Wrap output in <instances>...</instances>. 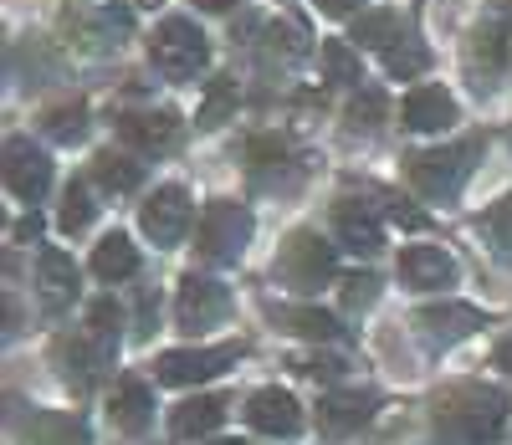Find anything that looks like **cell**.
<instances>
[{
    "instance_id": "1",
    "label": "cell",
    "mask_w": 512,
    "mask_h": 445,
    "mask_svg": "<svg viewBox=\"0 0 512 445\" xmlns=\"http://www.w3.org/2000/svg\"><path fill=\"white\" fill-rule=\"evenodd\" d=\"M431 410L441 445H492L507 420V394L492 384H451L436 394Z\"/></svg>"
},
{
    "instance_id": "2",
    "label": "cell",
    "mask_w": 512,
    "mask_h": 445,
    "mask_svg": "<svg viewBox=\"0 0 512 445\" xmlns=\"http://www.w3.org/2000/svg\"><path fill=\"white\" fill-rule=\"evenodd\" d=\"M487 149V139H466V144H446V149H425L410 159V180L425 200H451L461 195L466 174H472V159Z\"/></svg>"
},
{
    "instance_id": "3",
    "label": "cell",
    "mask_w": 512,
    "mask_h": 445,
    "mask_svg": "<svg viewBox=\"0 0 512 445\" xmlns=\"http://www.w3.org/2000/svg\"><path fill=\"white\" fill-rule=\"evenodd\" d=\"M149 62H154L164 77L185 82V77H195V72L210 62V47H205V36H200V26H195V21L169 16V21H159V26H154Z\"/></svg>"
},
{
    "instance_id": "4",
    "label": "cell",
    "mask_w": 512,
    "mask_h": 445,
    "mask_svg": "<svg viewBox=\"0 0 512 445\" xmlns=\"http://www.w3.org/2000/svg\"><path fill=\"white\" fill-rule=\"evenodd\" d=\"M251 210L236 205V200H216L205 215H200V256L216 261V266H231L241 261L246 241H251Z\"/></svg>"
},
{
    "instance_id": "5",
    "label": "cell",
    "mask_w": 512,
    "mask_h": 445,
    "mask_svg": "<svg viewBox=\"0 0 512 445\" xmlns=\"http://www.w3.org/2000/svg\"><path fill=\"white\" fill-rule=\"evenodd\" d=\"M333 272H338V256H333V246H328L318 231H292V236H287V246H282V256H277V277H282L287 287L313 292V287H323Z\"/></svg>"
},
{
    "instance_id": "6",
    "label": "cell",
    "mask_w": 512,
    "mask_h": 445,
    "mask_svg": "<svg viewBox=\"0 0 512 445\" xmlns=\"http://www.w3.org/2000/svg\"><path fill=\"white\" fill-rule=\"evenodd\" d=\"M236 359H241V343H231V348H175V353H164V359L154 364V379L175 384V389H190V384L216 379Z\"/></svg>"
},
{
    "instance_id": "7",
    "label": "cell",
    "mask_w": 512,
    "mask_h": 445,
    "mask_svg": "<svg viewBox=\"0 0 512 445\" xmlns=\"http://www.w3.org/2000/svg\"><path fill=\"white\" fill-rule=\"evenodd\" d=\"M52 359H57V369H62V379L77 389V394H88L98 379H103V369L113 364V353L98 343V338H88V333H62L57 343H52Z\"/></svg>"
},
{
    "instance_id": "8",
    "label": "cell",
    "mask_w": 512,
    "mask_h": 445,
    "mask_svg": "<svg viewBox=\"0 0 512 445\" xmlns=\"http://www.w3.org/2000/svg\"><path fill=\"white\" fill-rule=\"evenodd\" d=\"M190 215L195 210H190V195L180 185H159L139 210V226L154 236V246H180L185 231H190Z\"/></svg>"
},
{
    "instance_id": "9",
    "label": "cell",
    "mask_w": 512,
    "mask_h": 445,
    "mask_svg": "<svg viewBox=\"0 0 512 445\" xmlns=\"http://www.w3.org/2000/svg\"><path fill=\"white\" fill-rule=\"evenodd\" d=\"M226 313H231V292H226L221 282H210V277H185V282H180L175 323H180L185 333H195V328H216Z\"/></svg>"
},
{
    "instance_id": "10",
    "label": "cell",
    "mask_w": 512,
    "mask_h": 445,
    "mask_svg": "<svg viewBox=\"0 0 512 445\" xmlns=\"http://www.w3.org/2000/svg\"><path fill=\"white\" fill-rule=\"evenodd\" d=\"M6 185H11L16 200L36 205L41 195L52 190V159L41 154L31 139H11L6 144Z\"/></svg>"
},
{
    "instance_id": "11",
    "label": "cell",
    "mask_w": 512,
    "mask_h": 445,
    "mask_svg": "<svg viewBox=\"0 0 512 445\" xmlns=\"http://www.w3.org/2000/svg\"><path fill=\"white\" fill-rule=\"evenodd\" d=\"M482 323H487V318L477 313V307H466V302H431V307H420V313H415L420 338H425V343H436V348L472 338Z\"/></svg>"
},
{
    "instance_id": "12",
    "label": "cell",
    "mask_w": 512,
    "mask_h": 445,
    "mask_svg": "<svg viewBox=\"0 0 512 445\" xmlns=\"http://www.w3.org/2000/svg\"><path fill=\"white\" fill-rule=\"evenodd\" d=\"M246 420H251V430L287 440V435L303 430V405H297L287 389H256V394L246 399Z\"/></svg>"
},
{
    "instance_id": "13",
    "label": "cell",
    "mask_w": 512,
    "mask_h": 445,
    "mask_svg": "<svg viewBox=\"0 0 512 445\" xmlns=\"http://www.w3.org/2000/svg\"><path fill=\"white\" fill-rule=\"evenodd\" d=\"M118 133L134 149H144V154H164L169 144L180 139V118L169 113V108H144V113H123L118 118Z\"/></svg>"
},
{
    "instance_id": "14",
    "label": "cell",
    "mask_w": 512,
    "mask_h": 445,
    "mask_svg": "<svg viewBox=\"0 0 512 445\" xmlns=\"http://www.w3.org/2000/svg\"><path fill=\"white\" fill-rule=\"evenodd\" d=\"M333 231H338V241H344L349 251H364V256L384 246L379 215H374L369 205H359V200H338V205H333Z\"/></svg>"
},
{
    "instance_id": "15",
    "label": "cell",
    "mask_w": 512,
    "mask_h": 445,
    "mask_svg": "<svg viewBox=\"0 0 512 445\" xmlns=\"http://www.w3.org/2000/svg\"><path fill=\"white\" fill-rule=\"evenodd\" d=\"M400 277H405V287H451L456 261L441 246H405L400 251Z\"/></svg>"
},
{
    "instance_id": "16",
    "label": "cell",
    "mask_w": 512,
    "mask_h": 445,
    "mask_svg": "<svg viewBox=\"0 0 512 445\" xmlns=\"http://www.w3.org/2000/svg\"><path fill=\"white\" fill-rule=\"evenodd\" d=\"M451 123H456V98L446 93V87H415V93L405 98V128L441 133Z\"/></svg>"
},
{
    "instance_id": "17",
    "label": "cell",
    "mask_w": 512,
    "mask_h": 445,
    "mask_svg": "<svg viewBox=\"0 0 512 445\" xmlns=\"http://www.w3.org/2000/svg\"><path fill=\"white\" fill-rule=\"evenodd\" d=\"M26 445H93V430L67 410H36L26 420Z\"/></svg>"
},
{
    "instance_id": "18",
    "label": "cell",
    "mask_w": 512,
    "mask_h": 445,
    "mask_svg": "<svg viewBox=\"0 0 512 445\" xmlns=\"http://www.w3.org/2000/svg\"><path fill=\"white\" fill-rule=\"evenodd\" d=\"M108 415H113V425L128 430V435L149 430V420H154V389H149L144 379H123V384L113 389V399H108Z\"/></svg>"
},
{
    "instance_id": "19",
    "label": "cell",
    "mask_w": 512,
    "mask_h": 445,
    "mask_svg": "<svg viewBox=\"0 0 512 445\" xmlns=\"http://www.w3.org/2000/svg\"><path fill=\"white\" fill-rule=\"evenodd\" d=\"M221 420H226V399L221 394H195V399H185V405H175V415H169V435L195 440V435H210Z\"/></svg>"
},
{
    "instance_id": "20",
    "label": "cell",
    "mask_w": 512,
    "mask_h": 445,
    "mask_svg": "<svg viewBox=\"0 0 512 445\" xmlns=\"http://www.w3.org/2000/svg\"><path fill=\"white\" fill-rule=\"evenodd\" d=\"M374 415V394H328L323 405H318V430L323 435H349V430H359L364 420Z\"/></svg>"
},
{
    "instance_id": "21",
    "label": "cell",
    "mask_w": 512,
    "mask_h": 445,
    "mask_svg": "<svg viewBox=\"0 0 512 445\" xmlns=\"http://www.w3.org/2000/svg\"><path fill=\"white\" fill-rule=\"evenodd\" d=\"M36 282H41V297H47V307L72 302V297H77V261H72L67 251H41Z\"/></svg>"
},
{
    "instance_id": "22",
    "label": "cell",
    "mask_w": 512,
    "mask_h": 445,
    "mask_svg": "<svg viewBox=\"0 0 512 445\" xmlns=\"http://www.w3.org/2000/svg\"><path fill=\"white\" fill-rule=\"evenodd\" d=\"M139 272V251H134V241L128 236H103L98 246H93V277L98 282H123V277H134Z\"/></svg>"
},
{
    "instance_id": "23",
    "label": "cell",
    "mask_w": 512,
    "mask_h": 445,
    "mask_svg": "<svg viewBox=\"0 0 512 445\" xmlns=\"http://www.w3.org/2000/svg\"><path fill=\"white\" fill-rule=\"evenodd\" d=\"M272 318H277L287 333L313 338V343L338 338V318H333V313H323V307H272Z\"/></svg>"
},
{
    "instance_id": "24",
    "label": "cell",
    "mask_w": 512,
    "mask_h": 445,
    "mask_svg": "<svg viewBox=\"0 0 512 445\" xmlns=\"http://www.w3.org/2000/svg\"><path fill=\"white\" fill-rule=\"evenodd\" d=\"M502 36L487 26V31H472L466 36V67H472V77H477V87H487L492 77H497V67H502Z\"/></svg>"
},
{
    "instance_id": "25",
    "label": "cell",
    "mask_w": 512,
    "mask_h": 445,
    "mask_svg": "<svg viewBox=\"0 0 512 445\" xmlns=\"http://www.w3.org/2000/svg\"><path fill=\"white\" fill-rule=\"evenodd\" d=\"M139 164L128 159V154H113V149H103V154H93V180L103 185V190H113V195H128V190H139Z\"/></svg>"
},
{
    "instance_id": "26",
    "label": "cell",
    "mask_w": 512,
    "mask_h": 445,
    "mask_svg": "<svg viewBox=\"0 0 512 445\" xmlns=\"http://www.w3.org/2000/svg\"><path fill=\"white\" fill-rule=\"evenodd\" d=\"M400 36H405V31H400V16H395V11H359V16H354V41H359V47L390 52Z\"/></svg>"
},
{
    "instance_id": "27",
    "label": "cell",
    "mask_w": 512,
    "mask_h": 445,
    "mask_svg": "<svg viewBox=\"0 0 512 445\" xmlns=\"http://www.w3.org/2000/svg\"><path fill=\"white\" fill-rule=\"evenodd\" d=\"M323 72L328 82H344V87H364V67H359V52L349 47V41H323Z\"/></svg>"
},
{
    "instance_id": "28",
    "label": "cell",
    "mask_w": 512,
    "mask_h": 445,
    "mask_svg": "<svg viewBox=\"0 0 512 445\" xmlns=\"http://www.w3.org/2000/svg\"><path fill=\"white\" fill-rule=\"evenodd\" d=\"M93 195H88V185L82 180H72L67 185V195H62V210H57V226L67 231V236H77V231H88L93 226Z\"/></svg>"
},
{
    "instance_id": "29",
    "label": "cell",
    "mask_w": 512,
    "mask_h": 445,
    "mask_svg": "<svg viewBox=\"0 0 512 445\" xmlns=\"http://www.w3.org/2000/svg\"><path fill=\"white\" fill-rule=\"evenodd\" d=\"M236 113V82L231 77H216L210 82V93H205V103H200V128H221L226 118Z\"/></svg>"
},
{
    "instance_id": "30",
    "label": "cell",
    "mask_w": 512,
    "mask_h": 445,
    "mask_svg": "<svg viewBox=\"0 0 512 445\" xmlns=\"http://www.w3.org/2000/svg\"><path fill=\"white\" fill-rule=\"evenodd\" d=\"M118 328H123L118 302H113V297H98V302L88 307V338H98L108 353H118Z\"/></svg>"
},
{
    "instance_id": "31",
    "label": "cell",
    "mask_w": 512,
    "mask_h": 445,
    "mask_svg": "<svg viewBox=\"0 0 512 445\" xmlns=\"http://www.w3.org/2000/svg\"><path fill=\"white\" fill-rule=\"evenodd\" d=\"M482 236L492 241V251L512 266V195L507 200H497L487 215H482Z\"/></svg>"
},
{
    "instance_id": "32",
    "label": "cell",
    "mask_w": 512,
    "mask_h": 445,
    "mask_svg": "<svg viewBox=\"0 0 512 445\" xmlns=\"http://www.w3.org/2000/svg\"><path fill=\"white\" fill-rule=\"evenodd\" d=\"M425 62H431V52H425L410 31L395 41L390 52H384V67H390V77H400V82H405V77H415V72H425Z\"/></svg>"
},
{
    "instance_id": "33",
    "label": "cell",
    "mask_w": 512,
    "mask_h": 445,
    "mask_svg": "<svg viewBox=\"0 0 512 445\" xmlns=\"http://www.w3.org/2000/svg\"><path fill=\"white\" fill-rule=\"evenodd\" d=\"M41 123H47V139H57V144H77L82 133H88V108H82V103H67V108H52Z\"/></svg>"
},
{
    "instance_id": "34",
    "label": "cell",
    "mask_w": 512,
    "mask_h": 445,
    "mask_svg": "<svg viewBox=\"0 0 512 445\" xmlns=\"http://www.w3.org/2000/svg\"><path fill=\"white\" fill-rule=\"evenodd\" d=\"M384 113H390V98H384L379 87H359L344 118H349V128H364V133H369V128H379V123H384Z\"/></svg>"
},
{
    "instance_id": "35",
    "label": "cell",
    "mask_w": 512,
    "mask_h": 445,
    "mask_svg": "<svg viewBox=\"0 0 512 445\" xmlns=\"http://www.w3.org/2000/svg\"><path fill=\"white\" fill-rule=\"evenodd\" d=\"M374 297H379V277H369V272L359 277V272H354V277L344 282V307H369Z\"/></svg>"
},
{
    "instance_id": "36",
    "label": "cell",
    "mask_w": 512,
    "mask_h": 445,
    "mask_svg": "<svg viewBox=\"0 0 512 445\" xmlns=\"http://www.w3.org/2000/svg\"><path fill=\"white\" fill-rule=\"evenodd\" d=\"M246 154H251V164H256V169H262V164H277V159L287 154V144L267 133V139H251V149H246Z\"/></svg>"
},
{
    "instance_id": "37",
    "label": "cell",
    "mask_w": 512,
    "mask_h": 445,
    "mask_svg": "<svg viewBox=\"0 0 512 445\" xmlns=\"http://www.w3.org/2000/svg\"><path fill=\"white\" fill-rule=\"evenodd\" d=\"M297 369H303L308 379H333V374L344 369V364H333V359H303V364H297Z\"/></svg>"
},
{
    "instance_id": "38",
    "label": "cell",
    "mask_w": 512,
    "mask_h": 445,
    "mask_svg": "<svg viewBox=\"0 0 512 445\" xmlns=\"http://www.w3.org/2000/svg\"><path fill=\"white\" fill-rule=\"evenodd\" d=\"M390 215L400 220V226H410V231H425V215H420V210H410L405 200H395V205H390Z\"/></svg>"
},
{
    "instance_id": "39",
    "label": "cell",
    "mask_w": 512,
    "mask_h": 445,
    "mask_svg": "<svg viewBox=\"0 0 512 445\" xmlns=\"http://www.w3.org/2000/svg\"><path fill=\"white\" fill-rule=\"evenodd\" d=\"M318 11H323V16H354L359 0H318Z\"/></svg>"
},
{
    "instance_id": "40",
    "label": "cell",
    "mask_w": 512,
    "mask_h": 445,
    "mask_svg": "<svg viewBox=\"0 0 512 445\" xmlns=\"http://www.w3.org/2000/svg\"><path fill=\"white\" fill-rule=\"evenodd\" d=\"M31 236H41V215H26L16 226V241H31Z\"/></svg>"
},
{
    "instance_id": "41",
    "label": "cell",
    "mask_w": 512,
    "mask_h": 445,
    "mask_svg": "<svg viewBox=\"0 0 512 445\" xmlns=\"http://www.w3.org/2000/svg\"><path fill=\"white\" fill-rule=\"evenodd\" d=\"M497 369H507V374H512V333L497 343Z\"/></svg>"
},
{
    "instance_id": "42",
    "label": "cell",
    "mask_w": 512,
    "mask_h": 445,
    "mask_svg": "<svg viewBox=\"0 0 512 445\" xmlns=\"http://www.w3.org/2000/svg\"><path fill=\"white\" fill-rule=\"evenodd\" d=\"M139 313H144V333H149V328H154V313H159V302H154L149 292H144V302H139Z\"/></svg>"
},
{
    "instance_id": "43",
    "label": "cell",
    "mask_w": 512,
    "mask_h": 445,
    "mask_svg": "<svg viewBox=\"0 0 512 445\" xmlns=\"http://www.w3.org/2000/svg\"><path fill=\"white\" fill-rule=\"evenodd\" d=\"M492 16H497L502 26H512V0H497V6H492Z\"/></svg>"
},
{
    "instance_id": "44",
    "label": "cell",
    "mask_w": 512,
    "mask_h": 445,
    "mask_svg": "<svg viewBox=\"0 0 512 445\" xmlns=\"http://www.w3.org/2000/svg\"><path fill=\"white\" fill-rule=\"evenodd\" d=\"M195 6H200V11H231L236 0H195Z\"/></svg>"
},
{
    "instance_id": "45",
    "label": "cell",
    "mask_w": 512,
    "mask_h": 445,
    "mask_svg": "<svg viewBox=\"0 0 512 445\" xmlns=\"http://www.w3.org/2000/svg\"><path fill=\"white\" fill-rule=\"evenodd\" d=\"M216 445H241V440H216Z\"/></svg>"
}]
</instances>
